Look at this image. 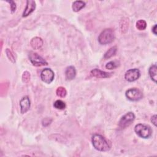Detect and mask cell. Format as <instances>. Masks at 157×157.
<instances>
[{
	"instance_id": "obj_9",
	"label": "cell",
	"mask_w": 157,
	"mask_h": 157,
	"mask_svg": "<svg viewBox=\"0 0 157 157\" xmlns=\"http://www.w3.org/2000/svg\"><path fill=\"white\" fill-rule=\"evenodd\" d=\"M20 106L21 113L23 114L29 110V109L30 108L31 103H30V100L28 96H26L20 100Z\"/></svg>"
},
{
	"instance_id": "obj_14",
	"label": "cell",
	"mask_w": 157,
	"mask_h": 157,
	"mask_svg": "<svg viewBox=\"0 0 157 157\" xmlns=\"http://www.w3.org/2000/svg\"><path fill=\"white\" fill-rule=\"evenodd\" d=\"M85 6V3L82 1H75L73 3L72 8L73 11L77 12L80 11Z\"/></svg>"
},
{
	"instance_id": "obj_26",
	"label": "cell",
	"mask_w": 157,
	"mask_h": 157,
	"mask_svg": "<svg viewBox=\"0 0 157 157\" xmlns=\"http://www.w3.org/2000/svg\"><path fill=\"white\" fill-rule=\"evenodd\" d=\"M156 120H157V116L156 115H154L151 118V122H152V124L155 126L156 127Z\"/></svg>"
},
{
	"instance_id": "obj_25",
	"label": "cell",
	"mask_w": 157,
	"mask_h": 157,
	"mask_svg": "<svg viewBox=\"0 0 157 157\" xmlns=\"http://www.w3.org/2000/svg\"><path fill=\"white\" fill-rule=\"evenodd\" d=\"M52 122V119H45L43 120L42 122V124H43V125L44 127H47L48 125H49Z\"/></svg>"
},
{
	"instance_id": "obj_22",
	"label": "cell",
	"mask_w": 157,
	"mask_h": 157,
	"mask_svg": "<svg viewBox=\"0 0 157 157\" xmlns=\"http://www.w3.org/2000/svg\"><path fill=\"white\" fill-rule=\"evenodd\" d=\"M6 55L8 57V58H9V60L13 63H14L16 62V60H15V57L14 55L13 54V53L12 52V51L9 49H6Z\"/></svg>"
},
{
	"instance_id": "obj_18",
	"label": "cell",
	"mask_w": 157,
	"mask_h": 157,
	"mask_svg": "<svg viewBox=\"0 0 157 157\" xmlns=\"http://www.w3.org/2000/svg\"><path fill=\"white\" fill-rule=\"evenodd\" d=\"M54 106L55 109H60V110H63L65 109L66 107V104L65 102H63L61 100H57L54 104Z\"/></svg>"
},
{
	"instance_id": "obj_4",
	"label": "cell",
	"mask_w": 157,
	"mask_h": 157,
	"mask_svg": "<svg viewBox=\"0 0 157 157\" xmlns=\"http://www.w3.org/2000/svg\"><path fill=\"white\" fill-rule=\"evenodd\" d=\"M135 115L133 112H130L124 115L119 121V126L120 128L124 129L129 127L134 120Z\"/></svg>"
},
{
	"instance_id": "obj_19",
	"label": "cell",
	"mask_w": 157,
	"mask_h": 157,
	"mask_svg": "<svg viewBox=\"0 0 157 157\" xmlns=\"http://www.w3.org/2000/svg\"><path fill=\"white\" fill-rule=\"evenodd\" d=\"M56 93H57V95L59 97L64 98L65 96H66V95L67 94V92H66L65 88H64L63 87H59L58 88H57V89L56 90Z\"/></svg>"
},
{
	"instance_id": "obj_7",
	"label": "cell",
	"mask_w": 157,
	"mask_h": 157,
	"mask_svg": "<svg viewBox=\"0 0 157 157\" xmlns=\"http://www.w3.org/2000/svg\"><path fill=\"white\" fill-rule=\"evenodd\" d=\"M55 74L54 71L50 68H45L41 73V80L47 84H51L54 79Z\"/></svg>"
},
{
	"instance_id": "obj_12",
	"label": "cell",
	"mask_w": 157,
	"mask_h": 157,
	"mask_svg": "<svg viewBox=\"0 0 157 157\" xmlns=\"http://www.w3.org/2000/svg\"><path fill=\"white\" fill-rule=\"evenodd\" d=\"M30 44L33 49L37 50V49H41L43 47L44 44V41L42 39V38L39 37H35L31 39Z\"/></svg>"
},
{
	"instance_id": "obj_6",
	"label": "cell",
	"mask_w": 157,
	"mask_h": 157,
	"mask_svg": "<svg viewBox=\"0 0 157 157\" xmlns=\"http://www.w3.org/2000/svg\"><path fill=\"white\" fill-rule=\"evenodd\" d=\"M125 95L127 98L131 101H138L143 98V94L141 91L136 88L128 90L126 92Z\"/></svg>"
},
{
	"instance_id": "obj_21",
	"label": "cell",
	"mask_w": 157,
	"mask_h": 157,
	"mask_svg": "<svg viewBox=\"0 0 157 157\" xmlns=\"http://www.w3.org/2000/svg\"><path fill=\"white\" fill-rule=\"evenodd\" d=\"M118 66H119V64H118L117 61H109V63H107L106 65V68L107 69L111 70V69H113L117 68Z\"/></svg>"
},
{
	"instance_id": "obj_2",
	"label": "cell",
	"mask_w": 157,
	"mask_h": 157,
	"mask_svg": "<svg viewBox=\"0 0 157 157\" xmlns=\"http://www.w3.org/2000/svg\"><path fill=\"white\" fill-rule=\"evenodd\" d=\"M115 39V33L112 29L104 30L98 37V41L102 45H106L112 43Z\"/></svg>"
},
{
	"instance_id": "obj_24",
	"label": "cell",
	"mask_w": 157,
	"mask_h": 157,
	"mask_svg": "<svg viewBox=\"0 0 157 157\" xmlns=\"http://www.w3.org/2000/svg\"><path fill=\"white\" fill-rule=\"evenodd\" d=\"M8 3H9L11 5V12L13 13L16 11V5L15 3L13 1H10V2H8Z\"/></svg>"
},
{
	"instance_id": "obj_1",
	"label": "cell",
	"mask_w": 157,
	"mask_h": 157,
	"mask_svg": "<svg viewBox=\"0 0 157 157\" xmlns=\"http://www.w3.org/2000/svg\"><path fill=\"white\" fill-rule=\"evenodd\" d=\"M92 144L94 148L100 152H106L110 149V144L100 134H94L92 138Z\"/></svg>"
},
{
	"instance_id": "obj_23",
	"label": "cell",
	"mask_w": 157,
	"mask_h": 157,
	"mask_svg": "<svg viewBox=\"0 0 157 157\" xmlns=\"http://www.w3.org/2000/svg\"><path fill=\"white\" fill-rule=\"evenodd\" d=\"M30 73L28 71H25L22 75V81L24 83H27L30 80Z\"/></svg>"
},
{
	"instance_id": "obj_17",
	"label": "cell",
	"mask_w": 157,
	"mask_h": 157,
	"mask_svg": "<svg viewBox=\"0 0 157 157\" xmlns=\"http://www.w3.org/2000/svg\"><path fill=\"white\" fill-rule=\"evenodd\" d=\"M121 23H120V29H121L122 33H125L128 28V19H125V20L122 19L121 20Z\"/></svg>"
},
{
	"instance_id": "obj_27",
	"label": "cell",
	"mask_w": 157,
	"mask_h": 157,
	"mask_svg": "<svg viewBox=\"0 0 157 157\" xmlns=\"http://www.w3.org/2000/svg\"><path fill=\"white\" fill-rule=\"evenodd\" d=\"M156 28H157V25H155L153 28H152V32L153 33L155 34V35H156L157 34V33H156Z\"/></svg>"
},
{
	"instance_id": "obj_15",
	"label": "cell",
	"mask_w": 157,
	"mask_h": 157,
	"mask_svg": "<svg viewBox=\"0 0 157 157\" xmlns=\"http://www.w3.org/2000/svg\"><path fill=\"white\" fill-rule=\"evenodd\" d=\"M149 75L151 79L155 82H156V75H157V66L156 65L151 66L148 69Z\"/></svg>"
},
{
	"instance_id": "obj_16",
	"label": "cell",
	"mask_w": 157,
	"mask_h": 157,
	"mask_svg": "<svg viewBox=\"0 0 157 157\" xmlns=\"http://www.w3.org/2000/svg\"><path fill=\"white\" fill-rule=\"evenodd\" d=\"M117 51V48L116 46H113L111 48H110L104 54V59H109L111 58L112 57L114 56Z\"/></svg>"
},
{
	"instance_id": "obj_11",
	"label": "cell",
	"mask_w": 157,
	"mask_h": 157,
	"mask_svg": "<svg viewBox=\"0 0 157 157\" xmlns=\"http://www.w3.org/2000/svg\"><path fill=\"white\" fill-rule=\"evenodd\" d=\"M91 74L96 78H108L112 75V73L103 71L98 69H94L91 71Z\"/></svg>"
},
{
	"instance_id": "obj_13",
	"label": "cell",
	"mask_w": 157,
	"mask_h": 157,
	"mask_svg": "<svg viewBox=\"0 0 157 157\" xmlns=\"http://www.w3.org/2000/svg\"><path fill=\"white\" fill-rule=\"evenodd\" d=\"M76 75V71L74 66H70L68 67L65 71L66 78L68 81H71L75 78Z\"/></svg>"
},
{
	"instance_id": "obj_8",
	"label": "cell",
	"mask_w": 157,
	"mask_h": 157,
	"mask_svg": "<svg viewBox=\"0 0 157 157\" xmlns=\"http://www.w3.org/2000/svg\"><path fill=\"white\" fill-rule=\"evenodd\" d=\"M141 76V72L138 69H131L128 70L125 74V79L130 82L137 81Z\"/></svg>"
},
{
	"instance_id": "obj_10",
	"label": "cell",
	"mask_w": 157,
	"mask_h": 157,
	"mask_svg": "<svg viewBox=\"0 0 157 157\" xmlns=\"http://www.w3.org/2000/svg\"><path fill=\"white\" fill-rule=\"evenodd\" d=\"M36 9V2L33 0H28L26 2V8L23 13V17H26L31 14Z\"/></svg>"
},
{
	"instance_id": "obj_5",
	"label": "cell",
	"mask_w": 157,
	"mask_h": 157,
	"mask_svg": "<svg viewBox=\"0 0 157 157\" xmlns=\"http://www.w3.org/2000/svg\"><path fill=\"white\" fill-rule=\"evenodd\" d=\"M29 58L31 63L34 66H46L48 65L47 62L40 55H39L37 53L33 52H30L29 54Z\"/></svg>"
},
{
	"instance_id": "obj_3",
	"label": "cell",
	"mask_w": 157,
	"mask_h": 157,
	"mask_svg": "<svg viewBox=\"0 0 157 157\" xmlns=\"http://www.w3.org/2000/svg\"><path fill=\"white\" fill-rule=\"evenodd\" d=\"M136 133L141 138L144 139L149 138L152 134V130L151 128L144 124H138L134 127Z\"/></svg>"
},
{
	"instance_id": "obj_20",
	"label": "cell",
	"mask_w": 157,
	"mask_h": 157,
	"mask_svg": "<svg viewBox=\"0 0 157 157\" xmlns=\"http://www.w3.org/2000/svg\"><path fill=\"white\" fill-rule=\"evenodd\" d=\"M147 27V23L144 20H138L136 22V28L139 30H144Z\"/></svg>"
}]
</instances>
